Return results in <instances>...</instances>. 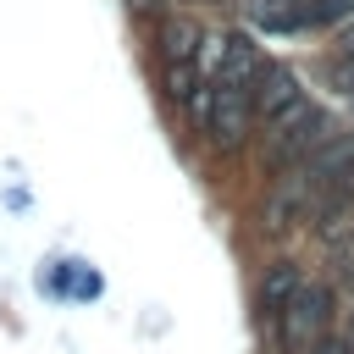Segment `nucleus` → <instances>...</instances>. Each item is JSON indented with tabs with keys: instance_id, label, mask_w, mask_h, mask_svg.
<instances>
[{
	"instance_id": "obj_4",
	"label": "nucleus",
	"mask_w": 354,
	"mask_h": 354,
	"mask_svg": "<svg viewBox=\"0 0 354 354\" xmlns=\"http://www.w3.org/2000/svg\"><path fill=\"white\" fill-rule=\"evenodd\" d=\"M254 100H249V88H221L216 83V94H210V116H205V138L216 144V149H243L249 144V133H254Z\"/></svg>"
},
{
	"instance_id": "obj_8",
	"label": "nucleus",
	"mask_w": 354,
	"mask_h": 354,
	"mask_svg": "<svg viewBox=\"0 0 354 354\" xmlns=\"http://www.w3.org/2000/svg\"><path fill=\"white\" fill-rule=\"evenodd\" d=\"M155 44H160V61H194L199 55V28L188 17H166L155 28Z\"/></svg>"
},
{
	"instance_id": "obj_3",
	"label": "nucleus",
	"mask_w": 354,
	"mask_h": 354,
	"mask_svg": "<svg viewBox=\"0 0 354 354\" xmlns=\"http://www.w3.org/2000/svg\"><path fill=\"white\" fill-rule=\"evenodd\" d=\"M205 44H210L205 77L221 83V88H249V83L260 77V66H266V55H260V44H254L249 33H210Z\"/></svg>"
},
{
	"instance_id": "obj_11",
	"label": "nucleus",
	"mask_w": 354,
	"mask_h": 354,
	"mask_svg": "<svg viewBox=\"0 0 354 354\" xmlns=\"http://www.w3.org/2000/svg\"><path fill=\"white\" fill-rule=\"evenodd\" d=\"M127 6H133V11H160L166 0H127Z\"/></svg>"
},
{
	"instance_id": "obj_7",
	"label": "nucleus",
	"mask_w": 354,
	"mask_h": 354,
	"mask_svg": "<svg viewBox=\"0 0 354 354\" xmlns=\"http://www.w3.org/2000/svg\"><path fill=\"white\" fill-rule=\"evenodd\" d=\"M299 282H304V277H299V266H293V260H277V266H266V277H260V288H254V304L277 315V310L293 299V288H299Z\"/></svg>"
},
{
	"instance_id": "obj_12",
	"label": "nucleus",
	"mask_w": 354,
	"mask_h": 354,
	"mask_svg": "<svg viewBox=\"0 0 354 354\" xmlns=\"http://www.w3.org/2000/svg\"><path fill=\"white\" fill-rule=\"evenodd\" d=\"M343 337H348V343H354V310H348V332H343Z\"/></svg>"
},
{
	"instance_id": "obj_1",
	"label": "nucleus",
	"mask_w": 354,
	"mask_h": 354,
	"mask_svg": "<svg viewBox=\"0 0 354 354\" xmlns=\"http://www.w3.org/2000/svg\"><path fill=\"white\" fill-rule=\"evenodd\" d=\"M326 138H332V116H326L315 100H293L282 116L266 122L260 166H266V171H288V166H299L304 155H315Z\"/></svg>"
},
{
	"instance_id": "obj_10",
	"label": "nucleus",
	"mask_w": 354,
	"mask_h": 354,
	"mask_svg": "<svg viewBox=\"0 0 354 354\" xmlns=\"http://www.w3.org/2000/svg\"><path fill=\"white\" fill-rule=\"evenodd\" d=\"M337 277L354 288V249H348V254H337Z\"/></svg>"
},
{
	"instance_id": "obj_5",
	"label": "nucleus",
	"mask_w": 354,
	"mask_h": 354,
	"mask_svg": "<svg viewBox=\"0 0 354 354\" xmlns=\"http://www.w3.org/2000/svg\"><path fill=\"white\" fill-rule=\"evenodd\" d=\"M315 205H321L315 183H310L299 166H288V171L271 183V199H266V210H260V227H266V232H288V227L310 221V216H315Z\"/></svg>"
},
{
	"instance_id": "obj_6",
	"label": "nucleus",
	"mask_w": 354,
	"mask_h": 354,
	"mask_svg": "<svg viewBox=\"0 0 354 354\" xmlns=\"http://www.w3.org/2000/svg\"><path fill=\"white\" fill-rule=\"evenodd\" d=\"M249 100H254V116H260V122H271V116H282L293 100H304V88H299V77H293L288 66L266 61V66H260V77L249 83Z\"/></svg>"
},
{
	"instance_id": "obj_9",
	"label": "nucleus",
	"mask_w": 354,
	"mask_h": 354,
	"mask_svg": "<svg viewBox=\"0 0 354 354\" xmlns=\"http://www.w3.org/2000/svg\"><path fill=\"white\" fill-rule=\"evenodd\" d=\"M348 17H354V0H293L299 28H332V22H348Z\"/></svg>"
},
{
	"instance_id": "obj_2",
	"label": "nucleus",
	"mask_w": 354,
	"mask_h": 354,
	"mask_svg": "<svg viewBox=\"0 0 354 354\" xmlns=\"http://www.w3.org/2000/svg\"><path fill=\"white\" fill-rule=\"evenodd\" d=\"M332 315H337V299L326 282H299L293 299L277 310V332H282V348L288 354H310L326 332H332Z\"/></svg>"
}]
</instances>
